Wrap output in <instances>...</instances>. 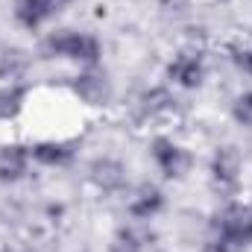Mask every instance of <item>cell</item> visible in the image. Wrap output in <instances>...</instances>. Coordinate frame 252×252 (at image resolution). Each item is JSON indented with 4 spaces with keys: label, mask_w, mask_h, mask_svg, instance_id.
Segmentation results:
<instances>
[{
    "label": "cell",
    "mask_w": 252,
    "mask_h": 252,
    "mask_svg": "<svg viewBox=\"0 0 252 252\" xmlns=\"http://www.w3.org/2000/svg\"><path fill=\"white\" fill-rule=\"evenodd\" d=\"M44 53L50 59H67L82 67H97L103 59V44L91 32L79 30H56L44 38Z\"/></svg>",
    "instance_id": "6da1fadb"
},
{
    "label": "cell",
    "mask_w": 252,
    "mask_h": 252,
    "mask_svg": "<svg viewBox=\"0 0 252 252\" xmlns=\"http://www.w3.org/2000/svg\"><path fill=\"white\" fill-rule=\"evenodd\" d=\"M214 247L220 252H244L252 247V208L244 202H229L214 220Z\"/></svg>",
    "instance_id": "7a4b0ae2"
},
{
    "label": "cell",
    "mask_w": 252,
    "mask_h": 252,
    "mask_svg": "<svg viewBox=\"0 0 252 252\" xmlns=\"http://www.w3.org/2000/svg\"><path fill=\"white\" fill-rule=\"evenodd\" d=\"M150 156H153V161H156V167H158V173L164 179H185L190 173V167H193V156L179 141H173L167 135L153 138Z\"/></svg>",
    "instance_id": "3957f363"
},
{
    "label": "cell",
    "mask_w": 252,
    "mask_h": 252,
    "mask_svg": "<svg viewBox=\"0 0 252 252\" xmlns=\"http://www.w3.org/2000/svg\"><path fill=\"white\" fill-rule=\"evenodd\" d=\"M241 185V153L235 147H220L211 158V188L220 196H232Z\"/></svg>",
    "instance_id": "277c9868"
},
{
    "label": "cell",
    "mask_w": 252,
    "mask_h": 252,
    "mask_svg": "<svg viewBox=\"0 0 252 252\" xmlns=\"http://www.w3.org/2000/svg\"><path fill=\"white\" fill-rule=\"evenodd\" d=\"M70 88L85 106H106L112 100V82H109L106 70H100V64L97 67H85L82 73H76Z\"/></svg>",
    "instance_id": "5b68a950"
},
{
    "label": "cell",
    "mask_w": 252,
    "mask_h": 252,
    "mask_svg": "<svg viewBox=\"0 0 252 252\" xmlns=\"http://www.w3.org/2000/svg\"><path fill=\"white\" fill-rule=\"evenodd\" d=\"M88 179H91V185L100 193L115 196V193H121L126 188V164L118 161V158H112V156H100V158L91 161Z\"/></svg>",
    "instance_id": "8992f818"
},
{
    "label": "cell",
    "mask_w": 252,
    "mask_h": 252,
    "mask_svg": "<svg viewBox=\"0 0 252 252\" xmlns=\"http://www.w3.org/2000/svg\"><path fill=\"white\" fill-rule=\"evenodd\" d=\"M167 79L173 85L185 88V91L199 88L205 82V62H202V56L193 53V50H185V53L173 56L170 64H167Z\"/></svg>",
    "instance_id": "52a82bcc"
},
{
    "label": "cell",
    "mask_w": 252,
    "mask_h": 252,
    "mask_svg": "<svg viewBox=\"0 0 252 252\" xmlns=\"http://www.w3.org/2000/svg\"><path fill=\"white\" fill-rule=\"evenodd\" d=\"M30 164H32L30 147H21V144L0 147V182L3 185H15V182L27 179Z\"/></svg>",
    "instance_id": "ba28073f"
},
{
    "label": "cell",
    "mask_w": 252,
    "mask_h": 252,
    "mask_svg": "<svg viewBox=\"0 0 252 252\" xmlns=\"http://www.w3.org/2000/svg\"><path fill=\"white\" fill-rule=\"evenodd\" d=\"M126 208H129V214H132L135 220H141V223L156 220V217L164 211V193H161V188L144 182V185H138V188L132 190Z\"/></svg>",
    "instance_id": "9c48e42d"
},
{
    "label": "cell",
    "mask_w": 252,
    "mask_h": 252,
    "mask_svg": "<svg viewBox=\"0 0 252 252\" xmlns=\"http://www.w3.org/2000/svg\"><path fill=\"white\" fill-rule=\"evenodd\" d=\"M30 156L41 167H67L73 161V150L64 141H38L30 147Z\"/></svg>",
    "instance_id": "30bf717a"
},
{
    "label": "cell",
    "mask_w": 252,
    "mask_h": 252,
    "mask_svg": "<svg viewBox=\"0 0 252 252\" xmlns=\"http://www.w3.org/2000/svg\"><path fill=\"white\" fill-rule=\"evenodd\" d=\"M12 12L24 30H38L53 18V9L47 6V0H12Z\"/></svg>",
    "instance_id": "8fae6325"
},
{
    "label": "cell",
    "mask_w": 252,
    "mask_h": 252,
    "mask_svg": "<svg viewBox=\"0 0 252 252\" xmlns=\"http://www.w3.org/2000/svg\"><path fill=\"white\" fill-rule=\"evenodd\" d=\"M30 53L21 50V47H0V79L3 82H21L27 73H30Z\"/></svg>",
    "instance_id": "7c38bea8"
},
{
    "label": "cell",
    "mask_w": 252,
    "mask_h": 252,
    "mask_svg": "<svg viewBox=\"0 0 252 252\" xmlns=\"http://www.w3.org/2000/svg\"><path fill=\"white\" fill-rule=\"evenodd\" d=\"M27 106V85L6 82L0 88V121H15Z\"/></svg>",
    "instance_id": "4fadbf2b"
},
{
    "label": "cell",
    "mask_w": 252,
    "mask_h": 252,
    "mask_svg": "<svg viewBox=\"0 0 252 252\" xmlns=\"http://www.w3.org/2000/svg\"><path fill=\"white\" fill-rule=\"evenodd\" d=\"M141 106H144V112H147L150 118H170V115L176 112V100H173V94H170L167 88H153V91H147Z\"/></svg>",
    "instance_id": "5bb4252c"
},
{
    "label": "cell",
    "mask_w": 252,
    "mask_h": 252,
    "mask_svg": "<svg viewBox=\"0 0 252 252\" xmlns=\"http://www.w3.org/2000/svg\"><path fill=\"white\" fill-rule=\"evenodd\" d=\"M109 252H144V238L135 229L124 226V229L115 232V238L109 244Z\"/></svg>",
    "instance_id": "9a60e30c"
},
{
    "label": "cell",
    "mask_w": 252,
    "mask_h": 252,
    "mask_svg": "<svg viewBox=\"0 0 252 252\" xmlns=\"http://www.w3.org/2000/svg\"><path fill=\"white\" fill-rule=\"evenodd\" d=\"M232 118L241 126H250L252 129V88L235 97V103H232Z\"/></svg>",
    "instance_id": "2e32d148"
},
{
    "label": "cell",
    "mask_w": 252,
    "mask_h": 252,
    "mask_svg": "<svg viewBox=\"0 0 252 252\" xmlns=\"http://www.w3.org/2000/svg\"><path fill=\"white\" fill-rule=\"evenodd\" d=\"M232 62H235L238 70H244L247 76H252V47H238L232 53Z\"/></svg>",
    "instance_id": "e0dca14e"
},
{
    "label": "cell",
    "mask_w": 252,
    "mask_h": 252,
    "mask_svg": "<svg viewBox=\"0 0 252 252\" xmlns=\"http://www.w3.org/2000/svg\"><path fill=\"white\" fill-rule=\"evenodd\" d=\"M67 3H70V0H47V6L53 9V15H59V12H62Z\"/></svg>",
    "instance_id": "ac0fdd59"
},
{
    "label": "cell",
    "mask_w": 252,
    "mask_h": 252,
    "mask_svg": "<svg viewBox=\"0 0 252 252\" xmlns=\"http://www.w3.org/2000/svg\"><path fill=\"white\" fill-rule=\"evenodd\" d=\"M202 252H220V250H217L214 244H208V247H205V250H202Z\"/></svg>",
    "instance_id": "d6986e66"
}]
</instances>
